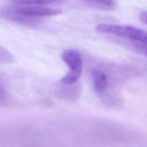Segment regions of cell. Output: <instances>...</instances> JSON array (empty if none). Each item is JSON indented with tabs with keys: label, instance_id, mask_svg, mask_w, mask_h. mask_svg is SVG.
Returning <instances> with one entry per match:
<instances>
[{
	"label": "cell",
	"instance_id": "3957f363",
	"mask_svg": "<svg viewBox=\"0 0 147 147\" xmlns=\"http://www.w3.org/2000/svg\"><path fill=\"white\" fill-rule=\"evenodd\" d=\"M61 57L63 60L69 67L71 71L82 72V56L78 50L67 49L62 53Z\"/></svg>",
	"mask_w": 147,
	"mask_h": 147
},
{
	"label": "cell",
	"instance_id": "6da1fadb",
	"mask_svg": "<svg viewBox=\"0 0 147 147\" xmlns=\"http://www.w3.org/2000/svg\"><path fill=\"white\" fill-rule=\"evenodd\" d=\"M96 30L127 38L132 42L147 44V32L133 26L99 24L96 26Z\"/></svg>",
	"mask_w": 147,
	"mask_h": 147
},
{
	"label": "cell",
	"instance_id": "9c48e42d",
	"mask_svg": "<svg viewBox=\"0 0 147 147\" xmlns=\"http://www.w3.org/2000/svg\"><path fill=\"white\" fill-rule=\"evenodd\" d=\"M139 18L141 21L147 24V11H142L139 14Z\"/></svg>",
	"mask_w": 147,
	"mask_h": 147
},
{
	"label": "cell",
	"instance_id": "ba28073f",
	"mask_svg": "<svg viewBox=\"0 0 147 147\" xmlns=\"http://www.w3.org/2000/svg\"><path fill=\"white\" fill-rule=\"evenodd\" d=\"M131 45L136 51L147 57V44L132 42Z\"/></svg>",
	"mask_w": 147,
	"mask_h": 147
},
{
	"label": "cell",
	"instance_id": "7a4b0ae2",
	"mask_svg": "<svg viewBox=\"0 0 147 147\" xmlns=\"http://www.w3.org/2000/svg\"><path fill=\"white\" fill-rule=\"evenodd\" d=\"M10 13L26 18L51 17L62 13V10L44 7H21L10 10Z\"/></svg>",
	"mask_w": 147,
	"mask_h": 147
},
{
	"label": "cell",
	"instance_id": "8992f818",
	"mask_svg": "<svg viewBox=\"0 0 147 147\" xmlns=\"http://www.w3.org/2000/svg\"><path fill=\"white\" fill-rule=\"evenodd\" d=\"M89 5L100 9H110L115 5L114 0H82Z\"/></svg>",
	"mask_w": 147,
	"mask_h": 147
},
{
	"label": "cell",
	"instance_id": "52a82bcc",
	"mask_svg": "<svg viewBox=\"0 0 147 147\" xmlns=\"http://www.w3.org/2000/svg\"><path fill=\"white\" fill-rule=\"evenodd\" d=\"M80 71H70L60 80V82L65 85H71L74 84L79 79L80 75Z\"/></svg>",
	"mask_w": 147,
	"mask_h": 147
},
{
	"label": "cell",
	"instance_id": "5b68a950",
	"mask_svg": "<svg viewBox=\"0 0 147 147\" xmlns=\"http://www.w3.org/2000/svg\"><path fill=\"white\" fill-rule=\"evenodd\" d=\"M67 0H10V2L17 5H42L56 3H63Z\"/></svg>",
	"mask_w": 147,
	"mask_h": 147
},
{
	"label": "cell",
	"instance_id": "277c9868",
	"mask_svg": "<svg viewBox=\"0 0 147 147\" xmlns=\"http://www.w3.org/2000/svg\"><path fill=\"white\" fill-rule=\"evenodd\" d=\"M92 78L96 90L102 91L105 90L107 87V80L104 73L98 70H94L92 72Z\"/></svg>",
	"mask_w": 147,
	"mask_h": 147
}]
</instances>
